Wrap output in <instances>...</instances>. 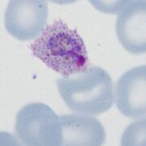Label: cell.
Listing matches in <instances>:
<instances>
[{
	"label": "cell",
	"mask_w": 146,
	"mask_h": 146,
	"mask_svg": "<svg viewBox=\"0 0 146 146\" xmlns=\"http://www.w3.org/2000/svg\"><path fill=\"white\" fill-rule=\"evenodd\" d=\"M29 48L35 57L63 77L82 71L89 64L83 38L61 20L47 25Z\"/></svg>",
	"instance_id": "1"
},
{
	"label": "cell",
	"mask_w": 146,
	"mask_h": 146,
	"mask_svg": "<svg viewBox=\"0 0 146 146\" xmlns=\"http://www.w3.org/2000/svg\"><path fill=\"white\" fill-rule=\"evenodd\" d=\"M16 133L25 145H61L59 117L49 106L43 103L28 104L18 112Z\"/></svg>",
	"instance_id": "3"
},
{
	"label": "cell",
	"mask_w": 146,
	"mask_h": 146,
	"mask_svg": "<svg viewBox=\"0 0 146 146\" xmlns=\"http://www.w3.org/2000/svg\"><path fill=\"white\" fill-rule=\"evenodd\" d=\"M47 3L43 0H11L4 15L7 31L19 41L41 36L46 27Z\"/></svg>",
	"instance_id": "4"
},
{
	"label": "cell",
	"mask_w": 146,
	"mask_h": 146,
	"mask_svg": "<svg viewBox=\"0 0 146 146\" xmlns=\"http://www.w3.org/2000/svg\"><path fill=\"white\" fill-rule=\"evenodd\" d=\"M116 106L123 115L140 119L146 113V66L131 68L117 82Z\"/></svg>",
	"instance_id": "6"
},
{
	"label": "cell",
	"mask_w": 146,
	"mask_h": 146,
	"mask_svg": "<svg viewBox=\"0 0 146 146\" xmlns=\"http://www.w3.org/2000/svg\"><path fill=\"white\" fill-rule=\"evenodd\" d=\"M56 83L65 104L78 114L101 115L109 110L115 102L112 79L100 67H87L69 76L58 78Z\"/></svg>",
	"instance_id": "2"
},
{
	"label": "cell",
	"mask_w": 146,
	"mask_h": 146,
	"mask_svg": "<svg viewBox=\"0 0 146 146\" xmlns=\"http://www.w3.org/2000/svg\"><path fill=\"white\" fill-rule=\"evenodd\" d=\"M90 2L98 10L107 13H115L116 11H120L127 3V1H115V2L90 1Z\"/></svg>",
	"instance_id": "8"
},
{
	"label": "cell",
	"mask_w": 146,
	"mask_h": 146,
	"mask_svg": "<svg viewBox=\"0 0 146 146\" xmlns=\"http://www.w3.org/2000/svg\"><path fill=\"white\" fill-rule=\"evenodd\" d=\"M116 34L128 52L145 54V1H127L117 18Z\"/></svg>",
	"instance_id": "5"
},
{
	"label": "cell",
	"mask_w": 146,
	"mask_h": 146,
	"mask_svg": "<svg viewBox=\"0 0 146 146\" xmlns=\"http://www.w3.org/2000/svg\"><path fill=\"white\" fill-rule=\"evenodd\" d=\"M61 145L99 146L105 142L103 126L91 115H65L59 117Z\"/></svg>",
	"instance_id": "7"
}]
</instances>
